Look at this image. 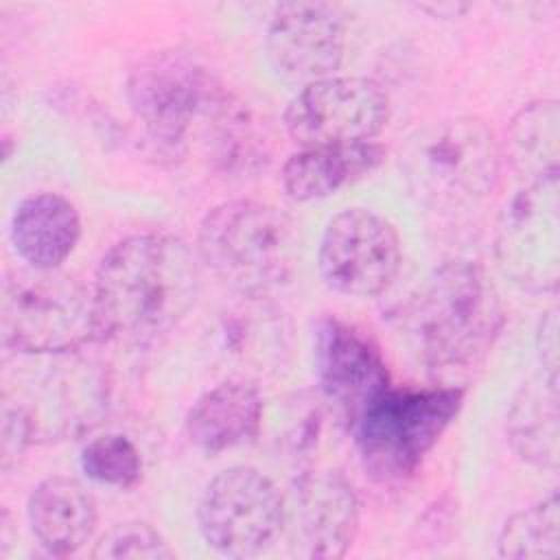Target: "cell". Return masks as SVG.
<instances>
[{"mask_svg": "<svg viewBox=\"0 0 560 560\" xmlns=\"http://www.w3.org/2000/svg\"><path fill=\"white\" fill-rule=\"evenodd\" d=\"M199 256L166 232L131 234L101 258L92 300L101 341L151 343L195 306Z\"/></svg>", "mask_w": 560, "mask_h": 560, "instance_id": "1", "label": "cell"}, {"mask_svg": "<svg viewBox=\"0 0 560 560\" xmlns=\"http://www.w3.org/2000/svg\"><path fill=\"white\" fill-rule=\"evenodd\" d=\"M503 304L486 269L470 260L435 267L405 311V324L435 385L464 387L503 328Z\"/></svg>", "mask_w": 560, "mask_h": 560, "instance_id": "2", "label": "cell"}, {"mask_svg": "<svg viewBox=\"0 0 560 560\" xmlns=\"http://www.w3.org/2000/svg\"><path fill=\"white\" fill-rule=\"evenodd\" d=\"M197 256L243 298H267L284 287L295 271V225L269 203L223 201L199 223Z\"/></svg>", "mask_w": 560, "mask_h": 560, "instance_id": "3", "label": "cell"}, {"mask_svg": "<svg viewBox=\"0 0 560 560\" xmlns=\"http://www.w3.org/2000/svg\"><path fill=\"white\" fill-rule=\"evenodd\" d=\"M466 387H387L350 431L365 472L394 483L416 475L464 405Z\"/></svg>", "mask_w": 560, "mask_h": 560, "instance_id": "4", "label": "cell"}, {"mask_svg": "<svg viewBox=\"0 0 560 560\" xmlns=\"http://www.w3.org/2000/svg\"><path fill=\"white\" fill-rule=\"evenodd\" d=\"M2 343L22 357L74 354L101 341L92 289L59 269L7 276L0 302Z\"/></svg>", "mask_w": 560, "mask_h": 560, "instance_id": "5", "label": "cell"}, {"mask_svg": "<svg viewBox=\"0 0 560 560\" xmlns=\"http://www.w3.org/2000/svg\"><path fill=\"white\" fill-rule=\"evenodd\" d=\"M234 96L197 59L184 52H155L127 79V101L149 138L166 153H182L190 131L212 120Z\"/></svg>", "mask_w": 560, "mask_h": 560, "instance_id": "6", "label": "cell"}, {"mask_svg": "<svg viewBox=\"0 0 560 560\" xmlns=\"http://www.w3.org/2000/svg\"><path fill=\"white\" fill-rule=\"evenodd\" d=\"M284 518L282 492L252 466H232L214 475L197 503V525L203 540L228 558L262 553L282 534Z\"/></svg>", "mask_w": 560, "mask_h": 560, "instance_id": "7", "label": "cell"}, {"mask_svg": "<svg viewBox=\"0 0 560 560\" xmlns=\"http://www.w3.org/2000/svg\"><path fill=\"white\" fill-rule=\"evenodd\" d=\"M558 190V175L527 182L497 221V267L512 284L529 293H553L560 282Z\"/></svg>", "mask_w": 560, "mask_h": 560, "instance_id": "8", "label": "cell"}, {"mask_svg": "<svg viewBox=\"0 0 560 560\" xmlns=\"http://www.w3.org/2000/svg\"><path fill=\"white\" fill-rule=\"evenodd\" d=\"M389 118V96L368 77H326L302 85L282 122L302 149L372 142Z\"/></svg>", "mask_w": 560, "mask_h": 560, "instance_id": "9", "label": "cell"}, {"mask_svg": "<svg viewBox=\"0 0 560 560\" xmlns=\"http://www.w3.org/2000/svg\"><path fill=\"white\" fill-rule=\"evenodd\" d=\"M317 262L332 291L350 298H374L387 291L400 271V238L381 214L348 208L326 223Z\"/></svg>", "mask_w": 560, "mask_h": 560, "instance_id": "10", "label": "cell"}, {"mask_svg": "<svg viewBox=\"0 0 560 560\" xmlns=\"http://www.w3.org/2000/svg\"><path fill=\"white\" fill-rule=\"evenodd\" d=\"M313 357L319 392L348 429L392 385L376 341L337 315H326L317 322Z\"/></svg>", "mask_w": 560, "mask_h": 560, "instance_id": "11", "label": "cell"}, {"mask_svg": "<svg viewBox=\"0 0 560 560\" xmlns=\"http://www.w3.org/2000/svg\"><path fill=\"white\" fill-rule=\"evenodd\" d=\"M346 18L330 2H282L265 35L267 61L276 77L308 85L332 77L343 61Z\"/></svg>", "mask_w": 560, "mask_h": 560, "instance_id": "12", "label": "cell"}, {"mask_svg": "<svg viewBox=\"0 0 560 560\" xmlns=\"http://www.w3.org/2000/svg\"><path fill=\"white\" fill-rule=\"evenodd\" d=\"M420 186L448 201H468L492 192L499 179V147L494 133L477 118L444 122L420 144Z\"/></svg>", "mask_w": 560, "mask_h": 560, "instance_id": "13", "label": "cell"}, {"mask_svg": "<svg viewBox=\"0 0 560 560\" xmlns=\"http://www.w3.org/2000/svg\"><path fill=\"white\" fill-rule=\"evenodd\" d=\"M359 497L350 481L332 470L302 472L287 503L295 553L315 560L346 556L359 529Z\"/></svg>", "mask_w": 560, "mask_h": 560, "instance_id": "14", "label": "cell"}, {"mask_svg": "<svg viewBox=\"0 0 560 560\" xmlns=\"http://www.w3.org/2000/svg\"><path fill=\"white\" fill-rule=\"evenodd\" d=\"M26 418L33 442L39 438H66L92 427L105 407V383L90 363L70 354H57V365L42 376L31 392L2 394Z\"/></svg>", "mask_w": 560, "mask_h": 560, "instance_id": "15", "label": "cell"}, {"mask_svg": "<svg viewBox=\"0 0 560 560\" xmlns=\"http://www.w3.org/2000/svg\"><path fill=\"white\" fill-rule=\"evenodd\" d=\"M262 427V396L245 378H228L203 392L186 413L188 442L210 455L247 444Z\"/></svg>", "mask_w": 560, "mask_h": 560, "instance_id": "16", "label": "cell"}, {"mask_svg": "<svg viewBox=\"0 0 560 560\" xmlns=\"http://www.w3.org/2000/svg\"><path fill=\"white\" fill-rule=\"evenodd\" d=\"M31 532L39 547L55 558L77 553L94 534L98 512L88 488L63 475L39 481L26 503Z\"/></svg>", "mask_w": 560, "mask_h": 560, "instance_id": "17", "label": "cell"}, {"mask_svg": "<svg viewBox=\"0 0 560 560\" xmlns=\"http://www.w3.org/2000/svg\"><path fill=\"white\" fill-rule=\"evenodd\" d=\"M79 238V210L59 192H35L13 210L11 243L28 267L59 269Z\"/></svg>", "mask_w": 560, "mask_h": 560, "instance_id": "18", "label": "cell"}, {"mask_svg": "<svg viewBox=\"0 0 560 560\" xmlns=\"http://www.w3.org/2000/svg\"><path fill=\"white\" fill-rule=\"evenodd\" d=\"M387 149L378 142L306 147L282 166V188L289 199L304 203L335 195L383 164Z\"/></svg>", "mask_w": 560, "mask_h": 560, "instance_id": "19", "label": "cell"}, {"mask_svg": "<svg viewBox=\"0 0 560 560\" xmlns=\"http://www.w3.org/2000/svg\"><path fill=\"white\" fill-rule=\"evenodd\" d=\"M505 433L514 453L523 462L545 470L558 468V376L540 372L518 387L505 416Z\"/></svg>", "mask_w": 560, "mask_h": 560, "instance_id": "20", "label": "cell"}, {"mask_svg": "<svg viewBox=\"0 0 560 560\" xmlns=\"http://www.w3.org/2000/svg\"><path fill=\"white\" fill-rule=\"evenodd\" d=\"M508 151L514 168L527 182L558 175L560 112L558 101L545 98L521 107L508 127Z\"/></svg>", "mask_w": 560, "mask_h": 560, "instance_id": "21", "label": "cell"}, {"mask_svg": "<svg viewBox=\"0 0 560 560\" xmlns=\"http://www.w3.org/2000/svg\"><path fill=\"white\" fill-rule=\"evenodd\" d=\"M497 553L505 560L560 558V499L556 490L503 523Z\"/></svg>", "mask_w": 560, "mask_h": 560, "instance_id": "22", "label": "cell"}, {"mask_svg": "<svg viewBox=\"0 0 560 560\" xmlns=\"http://www.w3.org/2000/svg\"><path fill=\"white\" fill-rule=\"evenodd\" d=\"M81 470L96 483L125 490L142 477L140 451L127 435L105 433L83 446Z\"/></svg>", "mask_w": 560, "mask_h": 560, "instance_id": "23", "label": "cell"}, {"mask_svg": "<svg viewBox=\"0 0 560 560\" xmlns=\"http://www.w3.org/2000/svg\"><path fill=\"white\" fill-rule=\"evenodd\" d=\"M173 549L162 538L158 529L149 523H118L109 527L94 545L92 558L96 560H125V558H147V560H166L173 558Z\"/></svg>", "mask_w": 560, "mask_h": 560, "instance_id": "24", "label": "cell"}, {"mask_svg": "<svg viewBox=\"0 0 560 560\" xmlns=\"http://www.w3.org/2000/svg\"><path fill=\"white\" fill-rule=\"evenodd\" d=\"M273 326H278V319H271V317H267L262 326L254 317H245V319L232 317L223 326V339H225V346L232 350V354H236L245 363L256 365L258 370H267L269 363H278V361L269 352H265V348H271L273 352L280 354V346H282L280 332L262 337V332Z\"/></svg>", "mask_w": 560, "mask_h": 560, "instance_id": "25", "label": "cell"}, {"mask_svg": "<svg viewBox=\"0 0 560 560\" xmlns=\"http://www.w3.org/2000/svg\"><path fill=\"white\" fill-rule=\"evenodd\" d=\"M536 348L542 372L558 376V311L551 308L540 317L536 332Z\"/></svg>", "mask_w": 560, "mask_h": 560, "instance_id": "26", "label": "cell"}]
</instances>
